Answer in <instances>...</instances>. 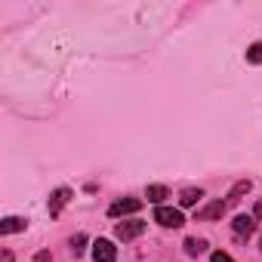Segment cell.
Masks as SVG:
<instances>
[{
	"label": "cell",
	"instance_id": "cell-1",
	"mask_svg": "<svg viewBox=\"0 0 262 262\" xmlns=\"http://www.w3.org/2000/svg\"><path fill=\"white\" fill-rule=\"evenodd\" d=\"M155 222H161L164 228H182V225H185L182 213L173 210V207H158V210H155Z\"/></svg>",
	"mask_w": 262,
	"mask_h": 262
},
{
	"label": "cell",
	"instance_id": "cell-2",
	"mask_svg": "<svg viewBox=\"0 0 262 262\" xmlns=\"http://www.w3.org/2000/svg\"><path fill=\"white\" fill-rule=\"evenodd\" d=\"M139 210H142V201H139V198H120V201H114V204L108 207V216H111V219H117V216L139 213Z\"/></svg>",
	"mask_w": 262,
	"mask_h": 262
},
{
	"label": "cell",
	"instance_id": "cell-3",
	"mask_svg": "<svg viewBox=\"0 0 262 262\" xmlns=\"http://www.w3.org/2000/svg\"><path fill=\"white\" fill-rule=\"evenodd\" d=\"M225 210H228V201H213V204H207L204 210H198V213H194V222H210V219H222V216H225Z\"/></svg>",
	"mask_w": 262,
	"mask_h": 262
},
{
	"label": "cell",
	"instance_id": "cell-4",
	"mask_svg": "<svg viewBox=\"0 0 262 262\" xmlns=\"http://www.w3.org/2000/svg\"><path fill=\"white\" fill-rule=\"evenodd\" d=\"M93 259H96V262H117V247H114L111 241L99 237V241L93 244Z\"/></svg>",
	"mask_w": 262,
	"mask_h": 262
},
{
	"label": "cell",
	"instance_id": "cell-5",
	"mask_svg": "<svg viewBox=\"0 0 262 262\" xmlns=\"http://www.w3.org/2000/svg\"><path fill=\"white\" fill-rule=\"evenodd\" d=\"M145 231V222H139V219H129V222H120L117 228H114V234L120 237V241H133V237H139Z\"/></svg>",
	"mask_w": 262,
	"mask_h": 262
},
{
	"label": "cell",
	"instance_id": "cell-6",
	"mask_svg": "<svg viewBox=\"0 0 262 262\" xmlns=\"http://www.w3.org/2000/svg\"><path fill=\"white\" fill-rule=\"evenodd\" d=\"M71 198H74V191H71V188H56V191L50 194V204H47L50 216H59V213H62V207H65Z\"/></svg>",
	"mask_w": 262,
	"mask_h": 262
},
{
	"label": "cell",
	"instance_id": "cell-7",
	"mask_svg": "<svg viewBox=\"0 0 262 262\" xmlns=\"http://www.w3.org/2000/svg\"><path fill=\"white\" fill-rule=\"evenodd\" d=\"M231 228H234V234L237 237H250L253 231H256V216H234V222H231Z\"/></svg>",
	"mask_w": 262,
	"mask_h": 262
},
{
	"label": "cell",
	"instance_id": "cell-8",
	"mask_svg": "<svg viewBox=\"0 0 262 262\" xmlns=\"http://www.w3.org/2000/svg\"><path fill=\"white\" fill-rule=\"evenodd\" d=\"M25 228H28V219H22V216H7L0 222V234H16V231H25Z\"/></svg>",
	"mask_w": 262,
	"mask_h": 262
},
{
	"label": "cell",
	"instance_id": "cell-9",
	"mask_svg": "<svg viewBox=\"0 0 262 262\" xmlns=\"http://www.w3.org/2000/svg\"><path fill=\"white\" fill-rule=\"evenodd\" d=\"M201 198H204V191H201V188H185V191H182V198H179V204H182V207H194Z\"/></svg>",
	"mask_w": 262,
	"mask_h": 262
},
{
	"label": "cell",
	"instance_id": "cell-10",
	"mask_svg": "<svg viewBox=\"0 0 262 262\" xmlns=\"http://www.w3.org/2000/svg\"><path fill=\"white\" fill-rule=\"evenodd\" d=\"M204 250H207V241H201V237H188L185 241V253L188 256H201Z\"/></svg>",
	"mask_w": 262,
	"mask_h": 262
},
{
	"label": "cell",
	"instance_id": "cell-11",
	"mask_svg": "<svg viewBox=\"0 0 262 262\" xmlns=\"http://www.w3.org/2000/svg\"><path fill=\"white\" fill-rule=\"evenodd\" d=\"M244 191H250V179H244V182H237V185L231 188V194H228V204L241 201V194H244Z\"/></svg>",
	"mask_w": 262,
	"mask_h": 262
},
{
	"label": "cell",
	"instance_id": "cell-12",
	"mask_svg": "<svg viewBox=\"0 0 262 262\" xmlns=\"http://www.w3.org/2000/svg\"><path fill=\"white\" fill-rule=\"evenodd\" d=\"M164 198H167V188L164 185H148V201L151 204H161Z\"/></svg>",
	"mask_w": 262,
	"mask_h": 262
},
{
	"label": "cell",
	"instance_id": "cell-13",
	"mask_svg": "<svg viewBox=\"0 0 262 262\" xmlns=\"http://www.w3.org/2000/svg\"><path fill=\"white\" fill-rule=\"evenodd\" d=\"M247 62H253V65H262V43H253V47L247 50Z\"/></svg>",
	"mask_w": 262,
	"mask_h": 262
},
{
	"label": "cell",
	"instance_id": "cell-14",
	"mask_svg": "<svg viewBox=\"0 0 262 262\" xmlns=\"http://www.w3.org/2000/svg\"><path fill=\"white\" fill-rule=\"evenodd\" d=\"M83 244H86V237H83V234H77V237L71 241V250H74V253H83Z\"/></svg>",
	"mask_w": 262,
	"mask_h": 262
},
{
	"label": "cell",
	"instance_id": "cell-15",
	"mask_svg": "<svg viewBox=\"0 0 262 262\" xmlns=\"http://www.w3.org/2000/svg\"><path fill=\"white\" fill-rule=\"evenodd\" d=\"M210 262H234V259H231V256H228V253H222V250H216V253H213V259H210Z\"/></svg>",
	"mask_w": 262,
	"mask_h": 262
},
{
	"label": "cell",
	"instance_id": "cell-16",
	"mask_svg": "<svg viewBox=\"0 0 262 262\" xmlns=\"http://www.w3.org/2000/svg\"><path fill=\"white\" fill-rule=\"evenodd\" d=\"M253 216H256V219H262V198L256 201V207H253Z\"/></svg>",
	"mask_w": 262,
	"mask_h": 262
},
{
	"label": "cell",
	"instance_id": "cell-17",
	"mask_svg": "<svg viewBox=\"0 0 262 262\" xmlns=\"http://www.w3.org/2000/svg\"><path fill=\"white\" fill-rule=\"evenodd\" d=\"M37 262H50V253H47V250H40V253H37Z\"/></svg>",
	"mask_w": 262,
	"mask_h": 262
},
{
	"label": "cell",
	"instance_id": "cell-18",
	"mask_svg": "<svg viewBox=\"0 0 262 262\" xmlns=\"http://www.w3.org/2000/svg\"><path fill=\"white\" fill-rule=\"evenodd\" d=\"M4 262H13V253L10 250H4Z\"/></svg>",
	"mask_w": 262,
	"mask_h": 262
}]
</instances>
